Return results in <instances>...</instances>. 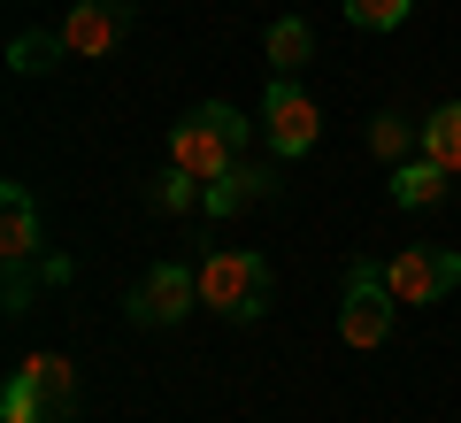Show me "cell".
<instances>
[{"label": "cell", "instance_id": "obj_1", "mask_svg": "<svg viewBox=\"0 0 461 423\" xmlns=\"http://www.w3.org/2000/svg\"><path fill=\"white\" fill-rule=\"evenodd\" d=\"M239 154H247V115L230 108V100H200L193 115L169 124V170H185V178H200V185H215L223 170H239Z\"/></svg>", "mask_w": 461, "mask_h": 423}, {"label": "cell", "instance_id": "obj_2", "mask_svg": "<svg viewBox=\"0 0 461 423\" xmlns=\"http://www.w3.org/2000/svg\"><path fill=\"white\" fill-rule=\"evenodd\" d=\"M269 262L254 254V246H215L208 262H200V308L230 316V324H254V316L269 308Z\"/></svg>", "mask_w": 461, "mask_h": 423}, {"label": "cell", "instance_id": "obj_3", "mask_svg": "<svg viewBox=\"0 0 461 423\" xmlns=\"http://www.w3.org/2000/svg\"><path fill=\"white\" fill-rule=\"evenodd\" d=\"M393 316H400V293L384 285V262H354L346 270V308H339V339L354 346V354H369V346L393 339Z\"/></svg>", "mask_w": 461, "mask_h": 423}, {"label": "cell", "instance_id": "obj_4", "mask_svg": "<svg viewBox=\"0 0 461 423\" xmlns=\"http://www.w3.org/2000/svg\"><path fill=\"white\" fill-rule=\"evenodd\" d=\"M39 246H47V231H39V200L23 193V185H0V262H8V316L32 308V262Z\"/></svg>", "mask_w": 461, "mask_h": 423}, {"label": "cell", "instance_id": "obj_5", "mask_svg": "<svg viewBox=\"0 0 461 423\" xmlns=\"http://www.w3.org/2000/svg\"><path fill=\"white\" fill-rule=\"evenodd\" d=\"M262 139H269L277 162H300V154L323 139V108L308 100L300 78H269V93H262Z\"/></svg>", "mask_w": 461, "mask_h": 423}, {"label": "cell", "instance_id": "obj_6", "mask_svg": "<svg viewBox=\"0 0 461 423\" xmlns=\"http://www.w3.org/2000/svg\"><path fill=\"white\" fill-rule=\"evenodd\" d=\"M193 308H200V270H185V262H154V270L131 285V300H123V316H131L139 331H169Z\"/></svg>", "mask_w": 461, "mask_h": 423}, {"label": "cell", "instance_id": "obj_7", "mask_svg": "<svg viewBox=\"0 0 461 423\" xmlns=\"http://www.w3.org/2000/svg\"><path fill=\"white\" fill-rule=\"evenodd\" d=\"M384 285L400 293V308H430V300H446L461 285V254L454 246H400L384 262Z\"/></svg>", "mask_w": 461, "mask_h": 423}, {"label": "cell", "instance_id": "obj_8", "mask_svg": "<svg viewBox=\"0 0 461 423\" xmlns=\"http://www.w3.org/2000/svg\"><path fill=\"white\" fill-rule=\"evenodd\" d=\"M123 32H131V0H69V16L54 23L62 54H85V62L115 54V47H123Z\"/></svg>", "mask_w": 461, "mask_h": 423}, {"label": "cell", "instance_id": "obj_9", "mask_svg": "<svg viewBox=\"0 0 461 423\" xmlns=\"http://www.w3.org/2000/svg\"><path fill=\"white\" fill-rule=\"evenodd\" d=\"M277 193V162H239V170H223V178L200 193V216H239V208H254V200H269Z\"/></svg>", "mask_w": 461, "mask_h": 423}, {"label": "cell", "instance_id": "obj_10", "mask_svg": "<svg viewBox=\"0 0 461 423\" xmlns=\"http://www.w3.org/2000/svg\"><path fill=\"white\" fill-rule=\"evenodd\" d=\"M446 193H454V170H438L430 154L393 162V208H438Z\"/></svg>", "mask_w": 461, "mask_h": 423}, {"label": "cell", "instance_id": "obj_11", "mask_svg": "<svg viewBox=\"0 0 461 423\" xmlns=\"http://www.w3.org/2000/svg\"><path fill=\"white\" fill-rule=\"evenodd\" d=\"M415 154H430L438 170H454V178H461V100H438V108L423 115V131H415Z\"/></svg>", "mask_w": 461, "mask_h": 423}, {"label": "cell", "instance_id": "obj_12", "mask_svg": "<svg viewBox=\"0 0 461 423\" xmlns=\"http://www.w3.org/2000/svg\"><path fill=\"white\" fill-rule=\"evenodd\" d=\"M308 54H315L308 16H277V23H269V78H300V69H308Z\"/></svg>", "mask_w": 461, "mask_h": 423}, {"label": "cell", "instance_id": "obj_13", "mask_svg": "<svg viewBox=\"0 0 461 423\" xmlns=\"http://www.w3.org/2000/svg\"><path fill=\"white\" fill-rule=\"evenodd\" d=\"M0 423H47V392H39V370L32 354L8 370V385H0Z\"/></svg>", "mask_w": 461, "mask_h": 423}, {"label": "cell", "instance_id": "obj_14", "mask_svg": "<svg viewBox=\"0 0 461 423\" xmlns=\"http://www.w3.org/2000/svg\"><path fill=\"white\" fill-rule=\"evenodd\" d=\"M39 370V392H47V423H69L77 416V370H69V354H32Z\"/></svg>", "mask_w": 461, "mask_h": 423}, {"label": "cell", "instance_id": "obj_15", "mask_svg": "<svg viewBox=\"0 0 461 423\" xmlns=\"http://www.w3.org/2000/svg\"><path fill=\"white\" fill-rule=\"evenodd\" d=\"M415 131H423V124H408L400 108H384V115H369V147H377L384 162H408V154H415Z\"/></svg>", "mask_w": 461, "mask_h": 423}, {"label": "cell", "instance_id": "obj_16", "mask_svg": "<svg viewBox=\"0 0 461 423\" xmlns=\"http://www.w3.org/2000/svg\"><path fill=\"white\" fill-rule=\"evenodd\" d=\"M339 8H346L354 32H400V23L415 16V0H339Z\"/></svg>", "mask_w": 461, "mask_h": 423}, {"label": "cell", "instance_id": "obj_17", "mask_svg": "<svg viewBox=\"0 0 461 423\" xmlns=\"http://www.w3.org/2000/svg\"><path fill=\"white\" fill-rule=\"evenodd\" d=\"M200 193H208L200 178H185V170H162L147 200H154V208H169V216H185V208H200Z\"/></svg>", "mask_w": 461, "mask_h": 423}, {"label": "cell", "instance_id": "obj_18", "mask_svg": "<svg viewBox=\"0 0 461 423\" xmlns=\"http://www.w3.org/2000/svg\"><path fill=\"white\" fill-rule=\"evenodd\" d=\"M8 62H16V69H54V62H62V39H54V32H23L16 47H8Z\"/></svg>", "mask_w": 461, "mask_h": 423}]
</instances>
